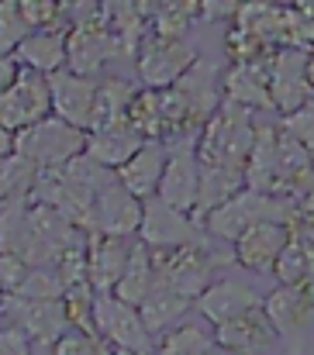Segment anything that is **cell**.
<instances>
[{"mask_svg":"<svg viewBox=\"0 0 314 355\" xmlns=\"http://www.w3.org/2000/svg\"><path fill=\"white\" fill-rule=\"evenodd\" d=\"M252 141H256V114L224 101L197 135V159L210 169L245 173Z\"/></svg>","mask_w":314,"mask_h":355,"instance_id":"1","label":"cell"},{"mask_svg":"<svg viewBox=\"0 0 314 355\" xmlns=\"http://www.w3.org/2000/svg\"><path fill=\"white\" fill-rule=\"evenodd\" d=\"M152 252V248H149ZM235 262V252L228 255H217L210 252L204 241L197 245H183V248H159L152 252V269H156V283L163 286H173L176 293L197 300L210 283H214V272L221 266Z\"/></svg>","mask_w":314,"mask_h":355,"instance_id":"2","label":"cell"},{"mask_svg":"<svg viewBox=\"0 0 314 355\" xmlns=\"http://www.w3.org/2000/svg\"><path fill=\"white\" fill-rule=\"evenodd\" d=\"M297 214V207L276 193H259V190H238L231 200H224L221 207H214L208 218L201 221L204 232L210 238H221V241H235L238 235H245L252 225H263V221H280V225H290V218Z\"/></svg>","mask_w":314,"mask_h":355,"instance_id":"3","label":"cell"},{"mask_svg":"<svg viewBox=\"0 0 314 355\" xmlns=\"http://www.w3.org/2000/svg\"><path fill=\"white\" fill-rule=\"evenodd\" d=\"M14 152L21 159H28L38 173L42 169H59L69 159L87 152V131H80V128L66 124L63 118L49 114L45 121H38V124H31V128L14 135Z\"/></svg>","mask_w":314,"mask_h":355,"instance_id":"4","label":"cell"},{"mask_svg":"<svg viewBox=\"0 0 314 355\" xmlns=\"http://www.w3.org/2000/svg\"><path fill=\"white\" fill-rule=\"evenodd\" d=\"M166 145H170V159H166V169H163V180H159L156 197H159L166 207L183 211V214L194 218L197 197H201L197 135H187V138H176V141H166Z\"/></svg>","mask_w":314,"mask_h":355,"instance_id":"5","label":"cell"},{"mask_svg":"<svg viewBox=\"0 0 314 355\" xmlns=\"http://www.w3.org/2000/svg\"><path fill=\"white\" fill-rule=\"evenodd\" d=\"M94 324H97V335L104 338L110 349H121V352H145L152 355V331L145 328L138 307L117 300L114 293H97L94 300Z\"/></svg>","mask_w":314,"mask_h":355,"instance_id":"6","label":"cell"},{"mask_svg":"<svg viewBox=\"0 0 314 355\" xmlns=\"http://www.w3.org/2000/svg\"><path fill=\"white\" fill-rule=\"evenodd\" d=\"M49 114H52V87H49V76L35 69H24L17 83L0 94V128L10 135L45 121Z\"/></svg>","mask_w":314,"mask_h":355,"instance_id":"7","label":"cell"},{"mask_svg":"<svg viewBox=\"0 0 314 355\" xmlns=\"http://www.w3.org/2000/svg\"><path fill=\"white\" fill-rule=\"evenodd\" d=\"M308 59L311 55L294 45H283L270 55V101L273 111H280L283 118L314 101V90L308 83Z\"/></svg>","mask_w":314,"mask_h":355,"instance_id":"8","label":"cell"},{"mask_svg":"<svg viewBox=\"0 0 314 355\" xmlns=\"http://www.w3.org/2000/svg\"><path fill=\"white\" fill-rule=\"evenodd\" d=\"M124 52L121 35H114L104 21H80L66 35V69L76 76H97L110 59Z\"/></svg>","mask_w":314,"mask_h":355,"instance_id":"9","label":"cell"},{"mask_svg":"<svg viewBox=\"0 0 314 355\" xmlns=\"http://www.w3.org/2000/svg\"><path fill=\"white\" fill-rule=\"evenodd\" d=\"M138 241L152 252L159 248H183L204 241V228L197 218L166 207L159 197L142 200V225H138Z\"/></svg>","mask_w":314,"mask_h":355,"instance_id":"10","label":"cell"},{"mask_svg":"<svg viewBox=\"0 0 314 355\" xmlns=\"http://www.w3.org/2000/svg\"><path fill=\"white\" fill-rule=\"evenodd\" d=\"M197 62V52L183 42V38H166V35H152L142 42L138 52V76L145 83V90H170L176 87V80Z\"/></svg>","mask_w":314,"mask_h":355,"instance_id":"11","label":"cell"},{"mask_svg":"<svg viewBox=\"0 0 314 355\" xmlns=\"http://www.w3.org/2000/svg\"><path fill=\"white\" fill-rule=\"evenodd\" d=\"M142 225V200L135 193H128L114 173V180H107L101 187V193L94 197L90 207V235H117V238H131L138 235Z\"/></svg>","mask_w":314,"mask_h":355,"instance_id":"12","label":"cell"},{"mask_svg":"<svg viewBox=\"0 0 314 355\" xmlns=\"http://www.w3.org/2000/svg\"><path fill=\"white\" fill-rule=\"evenodd\" d=\"M52 87V114L63 118L66 124L90 131L94 128V111H97V80L90 76H76L69 69H59L56 76H49Z\"/></svg>","mask_w":314,"mask_h":355,"instance_id":"13","label":"cell"},{"mask_svg":"<svg viewBox=\"0 0 314 355\" xmlns=\"http://www.w3.org/2000/svg\"><path fill=\"white\" fill-rule=\"evenodd\" d=\"M276 338L280 335H276L273 321L266 318L263 304L214 328V345L228 355H263L276 345Z\"/></svg>","mask_w":314,"mask_h":355,"instance_id":"14","label":"cell"},{"mask_svg":"<svg viewBox=\"0 0 314 355\" xmlns=\"http://www.w3.org/2000/svg\"><path fill=\"white\" fill-rule=\"evenodd\" d=\"M176 97L183 101L187 114L194 121V128L201 131L210 121V114L224 104V94H221V69L214 62H204L197 59L180 80H176Z\"/></svg>","mask_w":314,"mask_h":355,"instance_id":"15","label":"cell"},{"mask_svg":"<svg viewBox=\"0 0 314 355\" xmlns=\"http://www.w3.org/2000/svg\"><path fill=\"white\" fill-rule=\"evenodd\" d=\"M290 241V228L280 225V221H263V225H252L245 235H238L231 245L235 252V266L256 272V276H266L273 272L283 245Z\"/></svg>","mask_w":314,"mask_h":355,"instance_id":"16","label":"cell"},{"mask_svg":"<svg viewBox=\"0 0 314 355\" xmlns=\"http://www.w3.org/2000/svg\"><path fill=\"white\" fill-rule=\"evenodd\" d=\"M221 94L228 104H238L245 111H273L270 101V59L259 62H235L221 76Z\"/></svg>","mask_w":314,"mask_h":355,"instance_id":"17","label":"cell"},{"mask_svg":"<svg viewBox=\"0 0 314 355\" xmlns=\"http://www.w3.org/2000/svg\"><path fill=\"white\" fill-rule=\"evenodd\" d=\"M259 304H263L259 290L242 283V279H214L208 290L194 300V307L201 311V318L208 321L210 328H217V324H224V321H231V318H238V314H245V311H252Z\"/></svg>","mask_w":314,"mask_h":355,"instance_id":"18","label":"cell"},{"mask_svg":"<svg viewBox=\"0 0 314 355\" xmlns=\"http://www.w3.org/2000/svg\"><path fill=\"white\" fill-rule=\"evenodd\" d=\"M131 252H135L131 238L90 235V245H87V283L94 286V293H110L117 286Z\"/></svg>","mask_w":314,"mask_h":355,"instance_id":"19","label":"cell"},{"mask_svg":"<svg viewBox=\"0 0 314 355\" xmlns=\"http://www.w3.org/2000/svg\"><path fill=\"white\" fill-rule=\"evenodd\" d=\"M263 311L273 321L276 335H301L314 321V283L304 286H276L263 297Z\"/></svg>","mask_w":314,"mask_h":355,"instance_id":"20","label":"cell"},{"mask_svg":"<svg viewBox=\"0 0 314 355\" xmlns=\"http://www.w3.org/2000/svg\"><path fill=\"white\" fill-rule=\"evenodd\" d=\"M166 159H170V145H166V141H145V145L117 169L121 187H124L128 193H135L138 200L156 197L159 180H163V169H166Z\"/></svg>","mask_w":314,"mask_h":355,"instance_id":"21","label":"cell"},{"mask_svg":"<svg viewBox=\"0 0 314 355\" xmlns=\"http://www.w3.org/2000/svg\"><path fill=\"white\" fill-rule=\"evenodd\" d=\"M280 176V128L256 121V141L245 162V187L259 193H276Z\"/></svg>","mask_w":314,"mask_h":355,"instance_id":"22","label":"cell"},{"mask_svg":"<svg viewBox=\"0 0 314 355\" xmlns=\"http://www.w3.org/2000/svg\"><path fill=\"white\" fill-rule=\"evenodd\" d=\"M145 145V138L131 128V121H117V124H104L87 131V155L94 162H101L104 169H121L138 148Z\"/></svg>","mask_w":314,"mask_h":355,"instance_id":"23","label":"cell"},{"mask_svg":"<svg viewBox=\"0 0 314 355\" xmlns=\"http://www.w3.org/2000/svg\"><path fill=\"white\" fill-rule=\"evenodd\" d=\"M14 55L21 59L24 69H35L42 76H56L59 69H66V31H59V28L56 31H31L17 45Z\"/></svg>","mask_w":314,"mask_h":355,"instance_id":"24","label":"cell"},{"mask_svg":"<svg viewBox=\"0 0 314 355\" xmlns=\"http://www.w3.org/2000/svg\"><path fill=\"white\" fill-rule=\"evenodd\" d=\"M190 307H194V300H190V297L176 293L173 286L156 283V286H152V293H149V300L138 307V314H142V321H145V328H149L152 335H166L170 328H176V321H180V318H187V314H190Z\"/></svg>","mask_w":314,"mask_h":355,"instance_id":"25","label":"cell"},{"mask_svg":"<svg viewBox=\"0 0 314 355\" xmlns=\"http://www.w3.org/2000/svg\"><path fill=\"white\" fill-rule=\"evenodd\" d=\"M152 286H156L152 252H149L142 241H135V252H131V259H128V266H124V272H121V279H117V286H114L110 293H114L117 300L131 304V307H142V304L149 300Z\"/></svg>","mask_w":314,"mask_h":355,"instance_id":"26","label":"cell"},{"mask_svg":"<svg viewBox=\"0 0 314 355\" xmlns=\"http://www.w3.org/2000/svg\"><path fill=\"white\" fill-rule=\"evenodd\" d=\"M273 276L280 279V286H304L314 283V238H304L290 232V241L283 245Z\"/></svg>","mask_w":314,"mask_h":355,"instance_id":"27","label":"cell"},{"mask_svg":"<svg viewBox=\"0 0 314 355\" xmlns=\"http://www.w3.org/2000/svg\"><path fill=\"white\" fill-rule=\"evenodd\" d=\"M217 349L214 345V335L204 331V324H180V328H170L159 345H156V355H210Z\"/></svg>","mask_w":314,"mask_h":355,"instance_id":"28","label":"cell"},{"mask_svg":"<svg viewBox=\"0 0 314 355\" xmlns=\"http://www.w3.org/2000/svg\"><path fill=\"white\" fill-rule=\"evenodd\" d=\"M194 17H201V0H159L152 7L156 35H166V38H183Z\"/></svg>","mask_w":314,"mask_h":355,"instance_id":"29","label":"cell"},{"mask_svg":"<svg viewBox=\"0 0 314 355\" xmlns=\"http://www.w3.org/2000/svg\"><path fill=\"white\" fill-rule=\"evenodd\" d=\"M35 176H38V169L28 159H21L17 152L3 155L0 159V204L14 200V197H28L35 187Z\"/></svg>","mask_w":314,"mask_h":355,"instance_id":"30","label":"cell"},{"mask_svg":"<svg viewBox=\"0 0 314 355\" xmlns=\"http://www.w3.org/2000/svg\"><path fill=\"white\" fill-rule=\"evenodd\" d=\"M21 300H63L66 297V283L59 279V272L52 266H31V272L24 276V283L17 286Z\"/></svg>","mask_w":314,"mask_h":355,"instance_id":"31","label":"cell"},{"mask_svg":"<svg viewBox=\"0 0 314 355\" xmlns=\"http://www.w3.org/2000/svg\"><path fill=\"white\" fill-rule=\"evenodd\" d=\"M31 35V28L21 17L17 0H0V55L17 52V45Z\"/></svg>","mask_w":314,"mask_h":355,"instance_id":"32","label":"cell"},{"mask_svg":"<svg viewBox=\"0 0 314 355\" xmlns=\"http://www.w3.org/2000/svg\"><path fill=\"white\" fill-rule=\"evenodd\" d=\"M52 355H110L107 342L97 331H83V328H66L63 338L52 345Z\"/></svg>","mask_w":314,"mask_h":355,"instance_id":"33","label":"cell"},{"mask_svg":"<svg viewBox=\"0 0 314 355\" xmlns=\"http://www.w3.org/2000/svg\"><path fill=\"white\" fill-rule=\"evenodd\" d=\"M17 7H21L24 24L35 31H56V21L66 14L59 0H17Z\"/></svg>","mask_w":314,"mask_h":355,"instance_id":"34","label":"cell"},{"mask_svg":"<svg viewBox=\"0 0 314 355\" xmlns=\"http://www.w3.org/2000/svg\"><path fill=\"white\" fill-rule=\"evenodd\" d=\"M280 128H283V131H287L297 145H304V148L314 155V101H311V104H304L301 111L287 114Z\"/></svg>","mask_w":314,"mask_h":355,"instance_id":"35","label":"cell"},{"mask_svg":"<svg viewBox=\"0 0 314 355\" xmlns=\"http://www.w3.org/2000/svg\"><path fill=\"white\" fill-rule=\"evenodd\" d=\"M28 272H31V266L17 252H0V290H3V297L17 293V286L24 283Z\"/></svg>","mask_w":314,"mask_h":355,"instance_id":"36","label":"cell"},{"mask_svg":"<svg viewBox=\"0 0 314 355\" xmlns=\"http://www.w3.org/2000/svg\"><path fill=\"white\" fill-rule=\"evenodd\" d=\"M249 0H201V17L204 21H235L238 10L245 7Z\"/></svg>","mask_w":314,"mask_h":355,"instance_id":"37","label":"cell"},{"mask_svg":"<svg viewBox=\"0 0 314 355\" xmlns=\"http://www.w3.org/2000/svg\"><path fill=\"white\" fill-rule=\"evenodd\" d=\"M21 73H24V66H21V59H17L14 52H10V55H0V94H3L7 87H14Z\"/></svg>","mask_w":314,"mask_h":355,"instance_id":"38","label":"cell"},{"mask_svg":"<svg viewBox=\"0 0 314 355\" xmlns=\"http://www.w3.org/2000/svg\"><path fill=\"white\" fill-rule=\"evenodd\" d=\"M63 3V10H76V14H83L87 7H94L97 0H59Z\"/></svg>","mask_w":314,"mask_h":355,"instance_id":"39","label":"cell"},{"mask_svg":"<svg viewBox=\"0 0 314 355\" xmlns=\"http://www.w3.org/2000/svg\"><path fill=\"white\" fill-rule=\"evenodd\" d=\"M10 152H14V135L0 128V159H3V155H10Z\"/></svg>","mask_w":314,"mask_h":355,"instance_id":"40","label":"cell"},{"mask_svg":"<svg viewBox=\"0 0 314 355\" xmlns=\"http://www.w3.org/2000/svg\"><path fill=\"white\" fill-rule=\"evenodd\" d=\"M308 83H311V90H314V55L308 59Z\"/></svg>","mask_w":314,"mask_h":355,"instance_id":"41","label":"cell"},{"mask_svg":"<svg viewBox=\"0 0 314 355\" xmlns=\"http://www.w3.org/2000/svg\"><path fill=\"white\" fill-rule=\"evenodd\" d=\"M110 355H145V352H121V349H114Z\"/></svg>","mask_w":314,"mask_h":355,"instance_id":"42","label":"cell"},{"mask_svg":"<svg viewBox=\"0 0 314 355\" xmlns=\"http://www.w3.org/2000/svg\"><path fill=\"white\" fill-rule=\"evenodd\" d=\"M0 297H3V290H0Z\"/></svg>","mask_w":314,"mask_h":355,"instance_id":"43","label":"cell"},{"mask_svg":"<svg viewBox=\"0 0 314 355\" xmlns=\"http://www.w3.org/2000/svg\"><path fill=\"white\" fill-rule=\"evenodd\" d=\"M221 355H228V352H221Z\"/></svg>","mask_w":314,"mask_h":355,"instance_id":"44","label":"cell"}]
</instances>
